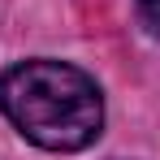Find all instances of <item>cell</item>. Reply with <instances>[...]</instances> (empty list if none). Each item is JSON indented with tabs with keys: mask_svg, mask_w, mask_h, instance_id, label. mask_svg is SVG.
Masks as SVG:
<instances>
[{
	"mask_svg": "<svg viewBox=\"0 0 160 160\" xmlns=\"http://www.w3.org/2000/svg\"><path fill=\"white\" fill-rule=\"evenodd\" d=\"M0 112L43 152H82L104 130V91L78 65L35 56L0 74Z\"/></svg>",
	"mask_w": 160,
	"mask_h": 160,
	"instance_id": "1",
	"label": "cell"
},
{
	"mask_svg": "<svg viewBox=\"0 0 160 160\" xmlns=\"http://www.w3.org/2000/svg\"><path fill=\"white\" fill-rule=\"evenodd\" d=\"M134 9H138V22L147 26V35L160 39V0H134Z\"/></svg>",
	"mask_w": 160,
	"mask_h": 160,
	"instance_id": "2",
	"label": "cell"
}]
</instances>
